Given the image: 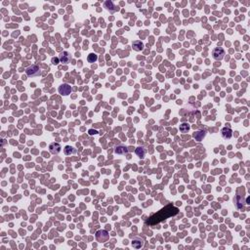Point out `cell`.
Wrapping results in <instances>:
<instances>
[{
    "instance_id": "6da1fadb",
    "label": "cell",
    "mask_w": 250,
    "mask_h": 250,
    "mask_svg": "<svg viewBox=\"0 0 250 250\" xmlns=\"http://www.w3.org/2000/svg\"><path fill=\"white\" fill-rule=\"evenodd\" d=\"M178 212H179V209L177 208V207H174V206H171V205L166 206L165 208L161 209L159 212H157L154 215H152V216L148 219V224H150L151 226H155L160 222L165 221L167 218L173 217V216H175V215H177Z\"/></svg>"
},
{
    "instance_id": "7a4b0ae2",
    "label": "cell",
    "mask_w": 250,
    "mask_h": 250,
    "mask_svg": "<svg viewBox=\"0 0 250 250\" xmlns=\"http://www.w3.org/2000/svg\"><path fill=\"white\" fill-rule=\"evenodd\" d=\"M225 50L221 48V47H216L213 51H212V57L214 60L216 61H222L223 59L225 58Z\"/></svg>"
},
{
    "instance_id": "3957f363",
    "label": "cell",
    "mask_w": 250,
    "mask_h": 250,
    "mask_svg": "<svg viewBox=\"0 0 250 250\" xmlns=\"http://www.w3.org/2000/svg\"><path fill=\"white\" fill-rule=\"evenodd\" d=\"M26 73L27 76L29 77H33V76H37L39 74L41 73L40 72V69H39V66L36 65H33L31 66H29L26 69Z\"/></svg>"
},
{
    "instance_id": "277c9868",
    "label": "cell",
    "mask_w": 250,
    "mask_h": 250,
    "mask_svg": "<svg viewBox=\"0 0 250 250\" xmlns=\"http://www.w3.org/2000/svg\"><path fill=\"white\" fill-rule=\"evenodd\" d=\"M108 238H109V234L107 230H100L96 233V239L99 242H105L108 240Z\"/></svg>"
},
{
    "instance_id": "5b68a950",
    "label": "cell",
    "mask_w": 250,
    "mask_h": 250,
    "mask_svg": "<svg viewBox=\"0 0 250 250\" xmlns=\"http://www.w3.org/2000/svg\"><path fill=\"white\" fill-rule=\"evenodd\" d=\"M70 92H72V87L66 83L62 84L60 87H59V93H60L61 95L68 96L70 94Z\"/></svg>"
},
{
    "instance_id": "8992f818",
    "label": "cell",
    "mask_w": 250,
    "mask_h": 250,
    "mask_svg": "<svg viewBox=\"0 0 250 250\" xmlns=\"http://www.w3.org/2000/svg\"><path fill=\"white\" fill-rule=\"evenodd\" d=\"M233 202L236 203L237 209H242L244 204H247L245 202V198L243 197H241V195H236V198H233Z\"/></svg>"
},
{
    "instance_id": "52a82bcc",
    "label": "cell",
    "mask_w": 250,
    "mask_h": 250,
    "mask_svg": "<svg viewBox=\"0 0 250 250\" xmlns=\"http://www.w3.org/2000/svg\"><path fill=\"white\" fill-rule=\"evenodd\" d=\"M59 60H60V62H62V64H69V62H70V60H72V56H70V54L69 52L65 51V52H62V53L60 54V56H59Z\"/></svg>"
},
{
    "instance_id": "ba28073f",
    "label": "cell",
    "mask_w": 250,
    "mask_h": 250,
    "mask_svg": "<svg viewBox=\"0 0 250 250\" xmlns=\"http://www.w3.org/2000/svg\"><path fill=\"white\" fill-rule=\"evenodd\" d=\"M222 137L226 140H229L233 137V130L230 127H224L221 130Z\"/></svg>"
},
{
    "instance_id": "9c48e42d",
    "label": "cell",
    "mask_w": 250,
    "mask_h": 250,
    "mask_svg": "<svg viewBox=\"0 0 250 250\" xmlns=\"http://www.w3.org/2000/svg\"><path fill=\"white\" fill-rule=\"evenodd\" d=\"M61 145L59 143H52L49 146V151L52 154H58L61 151Z\"/></svg>"
},
{
    "instance_id": "30bf717a",
    "label": "cell",
    "mask_w": 250,
    "mask_h": 250,
    "mask_svg": "<svg viewBox=\"0 0 250 250\" xmlns=\"http://www.w3.org/2000/svg\"><path fill=\"white\" fill-rule=\"evenodd\" d=\"M132 246L134 248H137V249H139L141 247H143L144 246V239L143 238H141V237H134L133 238V240H132Z\"/></svg>"
},
{
    "instance_id": "8fae6325",
    "label": "cell",
    "mask_w": 250,
    "mask_h": 250,
    "mask_svg": "<svg viewBox=\"0 0 250 250\" xmlns=\"http://www.w3.org/2000/svg\"><path fill=\"white\" fill-rule=\"evenodd\" d=\"M128 148L127 147H125V146H122V145H119V146H117L115 148V150H114V152L117 154H121V155H123V154H128Z\"/></svg>"
},
{
    "instance_id": "7c38bea8",
    "label": "cell",
    "mask_w": 250,
    "mask_h": 250,
    "mask_svg": "<svg viewBox=\"0 0 250 250\" xmlns=\"http://www.w3.org/2000/svg\"><path fill=\"white\" fill-rule=\"evenodd\" d=\"M105 8H107V10H108L111 13H114V12L117 10V7L111 1H105Z\"/></svg>"
},
{
    "instance_id": "4fadbf2b",
    "label": "cell",
    "mask_w": 250,
    "mask_h": 250,
    "mask_svg": "<svg viewBox=\"0 0 250 250\" xmlns=\"http://www.w3.org/2000/svg\"><path fill=\"white\" fill-rule=\"evenodd\" d=\"M205 131H202V130H199V131H197V132H194V138L195 139V141H198V142H200V141H202V139L205 137Z\"/></svg>"
},
{
    "instance_id": "5bb4252c",
    "label": "cell",
    "mask_w": 250,
    "mask_h": 250,
    "mask_svg": "<svg viewBox=\"0 0 250 250\" xmlns=\"http://www.w3.org/2000/svg\"><path fill=\"white\" fill-rule=\"evenodd\" d=\"M64 152L66 155H72L76 154V148H74L73 147H70V146H66L64 148Z\"/></svg>"
},
{
    "instance_id": "9a60e30c",
    "label": "cell",
    "mask_w": 250,
    "mask_h": 250,
    "mask_svg": "<svg viewBox=\"0 0 250 250\" xmlns=\"http://www.w3.org/2000/svg\"><path fill=\"white\" fill-rule=\"evenodd\" d=\"M132 46H133V49H134L135 51H141V50H143V48H144L143 42L140 41V40L134 41V42H133Z\"/></svg>"
},
{
    "instance_id": "2e32d148",
    "label": "cell",
    "mask_w": 250,
    "mask_h": 250,
    "mask_svg": "<svg viewBox=\"0 0 250 250\" xmlns=\"http://www.w3.org/2000/svg\"><path fill=\"white\" fill-rule=\"evenodd\" d=\"M136 154L139 156L140 158H143L145 154H146V148H145L144 147H138L136 148Z\"/></svg>"
},
{
    "instance_id": "e0dca14e",
    "label": "cell",
    "mask_w": 250,
    "mask_h": 250,
    "mask_svg": "<svg viewBox=\"0 0 250 250\" xmlns=\"http://www.w3.org/2000/svg\"><path fill=\"white\" fill-rule=\"evenodd\" d=\"M87 60L88 62H90V64H93V62H95L97 60H98V55L95 54V53H91V54H89V56L87 58Z\"/></svg>"
},
{
    "instance_id": "ac0fdd59",
    "label": "cell",
    "mask_w": 250,
    "mask_h": 250,
    "mask_svg": "<svg viewBox=\"0 0 250 250\" xmlns=\"http://www.w3.org/2000/svg\"><path fill=\"white\" fill-rule=\"evenodd\" d=\"M189 130H190V126L187 123H183L181 126H180V131L182 133H187Z\"/></svg>"
},
{
    "instance_id": "d6986e66",
    "label": "cell",
    "mask_w": 250,
    "mask_h": 250,
    "mask_svg": "<svg viewBox=\"0 0 250 250\" xmlns=\"http://www.w3.org/2000/svg\"><path fill=\"white\" fill-rule=\"evenodd\" d=\"M52 62H53L54 65H57L58 64V59L57 58H53L52 59Z\"/></svg>"
},
{
    "instance_id": "ffe728a7",
    "label": "cell",
    "mask_w": 250,
    "mask_h": 250,
    "mask_svg": "<svg viewBox=\"0 0 250 250\" xmlns=\"http://www.w3.org/2000/svg\"><path fill=\"white\" fill-rule=\"evenodd\" d=\"M97 131L96 130H89V134L90 135H94V134H97Z\"/></svg>"
}]
</instances>
